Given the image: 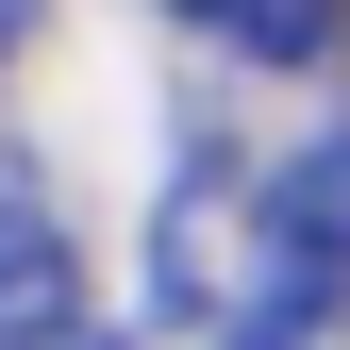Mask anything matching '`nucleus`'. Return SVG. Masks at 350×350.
Masks as SVG:
<instances>
[{
    "label": "nucleus",
    "mask_w": 350,
    "mask_h": 350,
    "mask_svg": "<svg viewBox=\"0 0 350 350\" xmlns=\"http://www.w3.org/2000/svg\"><path fill=\"white\" fill-rule=\"evenodd\" d=\"M0 350H117V334H100V300H83L67 217H51V200H17V184H0Z\"/></svg>",
    "instance_id": "2"
},
{
    "label": "nucleus",
    "mask_w": 350,
    "mask_h": 350,
    "mask_svg": "<svg viewBox=\"0 0 350 350\" xmlns=\"http://www.w3.org/2000/svg\"><path fill=\"white\" fill-rule=\"evenodd\" d=\"M217 350H350V300H284V317H250V334H217Z\"/></svg>",
    "instance_id": "4"
},
{
    "label": "nucleus",
    "mask_w": 350,
    "mask_h": 350,
    "mask_svg": "<svg viewBox=\"0 0 350 350\" xmlns=\"http://www.w3.org/2000/svg\"><path fill=\"white\" fill-rule=\"evenodd\" d=\"M17 51H33V0H0V67H17Z\"/></svg>",
    "instance_id": "5"
},
{
    "label": "nucleus",
    "mask_w": 350,
    "mask_h": 350,
    "mask_svg": "<svg viewBox=\"0 0 350 350\" xmlns=\"http://www.w3.org/2000/svg\"><path fill=\"white\" fill-rule=\"evenodd\" d=\"M250 250H267V284H284V300H350V117H334L317 150H284V167H267Z\"/></svg>",
    "instance_id": "1"
},
{
    "label": "nucleus",
    "mask_w": 350,
    "mask_h": 350,
    "mask_svg": "<svg viewBox=\"0 0 350 350\" xmlns=\"http://www.w3.org/2000/svg\"><path fill=\"white\" fill-rule=\"evenodd\" d=\"M184 17L217 33V51H250V67H300V51L350 33V0H184Z\"/></svg>",
    "instance_id": "3"
}]
</instances>
